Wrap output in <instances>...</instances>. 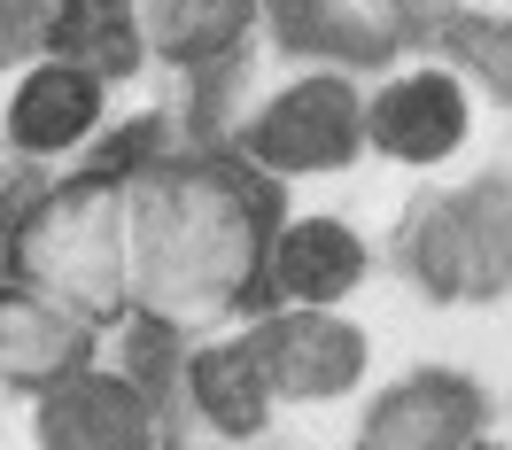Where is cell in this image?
Returning <instances> with one entry per match:
<instances>
[{
    "instance_id": "obj_16",
    "label": "cell",
    "mask_w": 512,
    "mask_h": 450,
    "mask_svg": "<svg viewBox=\"0 0 512 450\" xmlns=\"http://www.w3.org/2000/svg\"><path fill=\"white\" fill-rule=\"evenodd\" d=\"M47 8H55V0H0V78H16L24 63H39Z\"/></svg>"
},
{
    "instance_id": "obj_18",
    "label": "cell",
    "mask_w": 512,
    "mask_h": 450,
    "mask_svg": "<svg viewBox=\"0 0 512 450\" xmlns=\"http://www.w3.org/2000/svg\"><path fill=\"white\" fill-rule=\"evenodd\" d=\"M435 8H466V0H435Z\"/></svg>"
},
{
    "instance_id": "obj_10",
    "label": "cell",
    "mask_w": 512,
    "mask_h": 450,
    "mask_svg": "<svg viewBox=\"0 0 512 450\" xmlns=\"http://www.w3.org/2000/svg\"><path fill=\"white\" fill-rule=\"evenodd\" d=\"M427 24L435 0H272V39L295 63H334L357 78L419 55Z\"/></svg>"
},
{
    "instance_id": "obj_2",
    "label": "cell",
    "mask_w": 512,
    "mask_h": 450,
    "mask_svg": "<svg viewBox=\"0 0 512 450\" xmlns=\"http://www.w3.org/2000/svg\"><path fill=\"white\" fill-rule=\"evenodd\" d=\"M0 272L55 295L101 334L132 319V241H125V163L86 156L0 202Z\"/></svg>"
},
{
    "instance_id": "obj_6",
    "label": "cell",
    "mask_w": 512,
    "mask_h": 450,
    "mask_svg": "<svg viewBox=\"0 0 512 450\" xmlns=\"http://www.w3.org/2000/svg\"><path fill=\"white\" fill-rule=\"evenodd\" d=\"M179 419L148 373H132L125 357L78 365L70 381L32 396V450H171Z\"/></svg>"
},
{
    "instance_id": "obj_9",
    "label": "cell",
    "mask_w": 512,
    "mask_h": 450,
    "mask_svg": "<svg viewBox=\"0 0 512 450\" xmlns=\"http://www.w3.org/2000/svg\"><path fill=\"white\" fill-rule=\"evenodd\" d=\"M171 419L202 427V443L218 450H249L272 435L280 396L264 381V365L249 350V326H218V334H194L171 357Z\"/></svg>"
},
{
    "instance_id": "obj_4",
    "label": "cell",
    "mask_w": 512,
    "mask_h": 450,
    "mask_svg": "<svg viewBox=\"0 0 512 450\" xmlns=\"http://www.w3.org/2000/svg\"><path fill=\"white\" fill-rule=\"evenodd\" d=\"M396 272L427 303H512V179L427 194L396 233Z\"/></svg>"
},
{
    "instance_id": "obj_3",
    "label": "cell",
    "mask_w": 512,
    "mask_h": 450,
    "mask_svg": "<svg viewBox=\"0 0 512 450\" xmlns=\"http://www.w3.org/2000/svg\"><path fill=\"white\" fill-rule=\"evenodd\" d=\"M233 156L264 171L272 187H303V179H342L365 163V78L334 63H295L249 94L218 125Z\"/></svg>"
},
{
    "instance_id": "obj_12",
    "label": "cell",
    "mask_w": 512,
    "mask_h": 450,
    "mask_svg": "<svg viewBox=\"0 0 512 450\" xmlns=\"http://www.w3.org/2000/svg\"><path fill=\"white\" fill-rule=\"evenodd\" d=\"M481 427H489V396H481L466 373L419 365V373L388 381L381 396L365 404L350 450H474Z\"/></svg>"
},
{
    "instance_id": "obj_7",
    "label": "cell",
    "mask_w": 512,
    "mask_h": 450,
    "mask_svg": "<svg viewBox=\"0 0 512 450\" xmlns=\"http://www.w3.org/2000/svg\"><path fill=\"white\" fill-rule=\"evenodd\" d=\"M249 350L264 381L280 396V412H311V404H342L373 381V334L350 311H280L264 303L249 311Z\"/></svg>"
},
{
    "instance_id": "obj_5",
    "label": "cell",
    "mask_w": 512,
    "mask_h": 450,
    "mask_svg": "<svg viewBox=\"0 0 512 450\" xmlns=\"http://www.w3.org/2000/svg\"><path fill=\"white\" fill-rule=\"evenodd\" d=\"M474 78L458 55L419 47L404 63L365 78V156L396 163V171H443L466 156L474 140Z\"/></svg>"
},
{
    "instance_id": "obj_8",
    "label": "cell",
    "mask_w": 512,
    "mask_h": 450,
    "mask_svg": "<svg viewBox=\"0 0 512 450\" xmlns=\"http://www.w3.org/2000/svg\"><path fill=\"white\" fill-rule=\"evenodd\" d=\"M109 109H117V86L94 78L78 63H55L39 55L8 78V101H0V148L32 171H70L86 163L109 140Z\"/></svg>"
},
{
    "instance_id": "obj_11",
    "label": "cell",
    "mask_w": 512,
    "mask_h": 450,
    "mask_svg": "<svg viewBox=\"0 0 512 450\" xmlns=\"http://www.w3.org/2000/svg\"><path fill=\"white\" fill-rule=\"evenodd\" d=\"M373 280V241L342 210H280L264 249V303L280 311H342Z\"/></svg>"
},
{
    "instance_id": "obj_13",
    "label": "cell",
    "mask_w": 512,
    "mask_h": 450,
    "mask_svg": "<svg viewBox=\"0 0 512 450\" xmlns=\"http://www.w3.org/2000/svg\"><path fill=\"white\" fill-rule=\"evenodd\" d=\"M101 342H109L101 326H86L55 295H39V288L0 272V396H24L32 404L39 388H55L78 365H94Z\"/></svg>"
},
{
    "instance_id": "obj_1",
    "label": "cell",
    "mask_w": 512,
    "mask_h": 450,
    "mask_svg": "<svg viewBox=\"0 0 512 450\" xmlns=\"http://www.w3.org/2000/svg\"><path fill=\"white\" fill-rule=\"evenodd\" d=\"M117 163H125L132 319L194 342L264 311V249L280 225V187L249 171L225 140H171Z\"/></svg>"
},
{
    "instance_id": "obj_17",
    "label": "cell",
    "mask_w": 512,
    "mask_h": 450,
    "mask_svg": "<svg viewBox=\"0 0 512 450\" xmlns=\"http://www.w3.org/2000/svg\"><path fill=\"white\" fill-rule=\"evenodd\" d=\"M171 450H218V443H171Z\"/></svg>"
},
{
    "instance_id": "obj_14",
    "label": "cell",
    "mask_w": 512,
    "mask_h": 450,
    "mask_svg": "<svg viewBox=\"0 0 512 450\" xmlns=\"http://www.w3.org/2000/svg\"><path fill=\"white\" fill-rule=\"evenodd\" d=\"M148 55L179 78H225L272 32V0H140Z\"/></svg>"
},
{
    "instance_id": "obj_15",
    "label": "cell",
    "mask_w": 512,
    "mask_h": 450,
    "mask_svg": "<svg viewBox=\"0 0 512 450\" xmlns=\"http://www.w3.org/2000/svg\"><path fill=\"white\" fill-rule=\"evenodd\" d=\"M39 55L94 70V78H109L117 94H125L140 70H156L140 0H55V8H47V47H39Z\"/></svg>"
}]
</instances>
